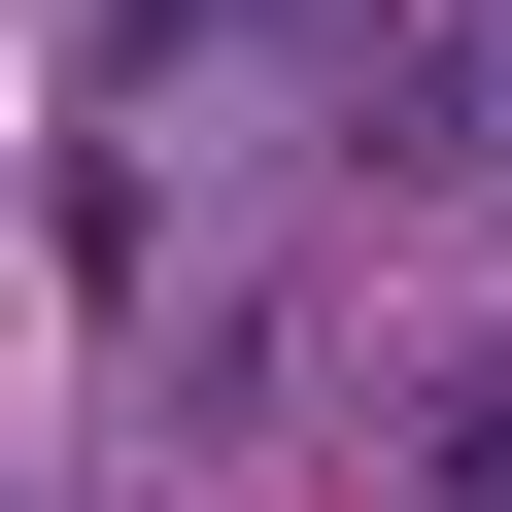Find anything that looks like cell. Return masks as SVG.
<instances>
[{
	"label": "cell",
	"mask_w": 512,
	"mask_h": 512,
	"mask_svg": "<svg viewBox=\"0 0 512 512\" xmlns=\"http://www.w3.org/2000/svg\"><path fill=\"white\" fill-rule=\"evenodd\" d=\"M444 512H512V342H478V410H444Z\"/></svg>",
	"instance_id": "6da1fadb"
}]
</instances>
